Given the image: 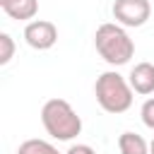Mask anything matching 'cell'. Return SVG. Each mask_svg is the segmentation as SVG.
<instances>
[{
	"label": "cell",
	"mask_w": 154,
	"mask_h": 154,
	"mask_svg": "<svg viewBox=\"0 0 154 154\" xmlns=\"http://www.w3.org/2000/svg\"><path fill=\"white\" fill-rule=\"evenodd\" d=\"M41 123L53 140L70 142L82 132V118L65 99H48L41 108Z\"/></svg>",
	"instance_id": "cell-1"
},
{
	"label": "cell",
	"mask_w": 154,
	"mask_h": 154,
	"mask_svg": "<svg viewBox=\"0 0 154 154\" xmlns=\"http://www.w3.org/2000/svg\"><path fill=\"white\" fill-rule=\"evenodd\" d=\"M94 46L99 51V55L108 63V65H125L130 63V58L135 55V43L128 36V31L120 24L106 22L96 29L94 34Z\"/></svg>",
	"instance_id": "cell-2"
},
{
	"label": "cell",
	"mask_w": 154,
	"mask_h": 154,
	"mask_svg": "<svg viewBox=\"0 0 154 154\" xmlns=\"http://www.w3.org/2000/svg\"><path fill=\"white\" fill-rule=\"evenodd\" d=\"M94 94L99 106L106 113H125L132 106V87L130 82H125L123 75H118L116 70L101 72L96 77L94 84Z\"/></svg>",
	"instance_id": "cell-3"
},
{
	"label": "cell",
	"mask_w": 154,
	"mask_h": 154,
	"mask_svg": "<svg viewBox=\"0 0 154 154\" xmlns=\"http://www.w3.org/2000/svg\"><path fill=\"white\" fill-rule=\"evenodd\" d=\"M152 14L149 0H116L113 17L120 26H142Z\"/></svg>",
	"instance_id": "cell-4"
},
{
	"label": "cell",
	"mask_w": 154,
	"mask_h": 154,
	"mask_svg": "<svg viewBox=\"0 0 154 154\" xmlns=\"http://www.w3.org/2000/svg\"><path fill=\"white\" fill-rule=\"evenodd\" d=\"M24 41L36 51H48L58 41V29L48 19H31L24 26Z\"/></svg>",
	"instance_id": "cell-5"
},
{
	"label": "cell",
	"mask_w": 154,
	"mask_h": 154,
	"mask_svg": "<svg viewBox=\"0 0 154 154\" xmlns=\"http://www.w3.org/2000/svg\"><path fill=\"white\" fill-rule=\"evenodd\" d=\"M130 87L137 94H152L154 91V65L152 63H137L130 72Z\"/></svg>",
	"instance_id": "cell-6"
},
{
	"label": "cell",
	"mask_w": 154,
	"mask_h": 154,
	"mask_svg": "<svg viewBox=\"0 0 154 154\" xmlns=\"http://www.w3.org/2000/svg\"><path fill=\"white\" fill-rule=\"evenodd\" d=\"M0 7L12 19H34L38 12V0H0Z\"/></svg>",
	"instance_id": "cell-7"
},
{
	"label": "cell",
	"mask_w": 154,
	"mask_h": 154,
	"mask_svg": "<svg viewBox=\"0 0 154 154\" xmlns=\"http://www.w3.org/2000/svg\"><path fill=\"white\" fill-rule=\"evenodd\" d=\"M118 149H120V154H149L147 140L137 132H123L118 137Z\"/></svg>",
	"instance_id": "cell-8"
},
{
	"label": "cell",
	"mask_w": 154,
	"mask_h": 154,
	"mask_svg": "<svg viewBox=\"0 0 154 154\" xmlns=\"http://www.w3.org/2000/svg\"><path fill=\"white\" fill-rule=\"evenodd\" d=\"M17 154H60V152L46 140H26L19 144Z\"/></svg>",
	"instance_id": "cell-9"
},
{
	"label": "cell",
	"mask_w": 154,
	"mask_h": 154,
	"mask_svg": "<svg viewBox=\"0 0 154 154\" xmlns=\"http://www.w3.org/2000/svg\"><path fill=\"white\" fill-rule=\"evenodd\" d=\"M12 55H14V41L10 34L2 31L0 34V65H7L12 60Z\"/></svg>",
	"instance_id": "cell-10"
},
{
	"label": "cell",
	"mask_w": 154,
	"mask_h": 154,
	"mask_svg": "<svg viewBox=\"0 0 154 154\" xmlns=\"http://www.w3.org/2000/svg\"><path fill=\"white\" fill-rule=\"evenodd\" d=\"M142 123L149 128V130H154V99H147L144 103H142Z\"/></svg>",
	"instance_id": "cell-11"
},
{
	"label": "cell",
	"mask_w": 154,
	"mask_h": 154,
	"mask_svg": "<svg viewBox=\"0 0 154 154\" xmlns=\"http://www.w3.org/2000/svg\"><path fill=\"white\" fill-rule=\"evenodd\" d=\"M65 154H96V152H94L89 144H72Z\"/></svg>",
	"instance_id": "cell-12"
},
{
	"label": "cell",
	"mask_w": 154,
	"mask_h": 154,
	"mask_svg": "<svg viewBox=\"0 0 154 154\" xmlns=\"http://www.w3.org/2000/svg\"><path fill=\"white\" fill-rule=\"evenodd\" d=\"M149 154H154V137H152V142H149Z\"/></svg>",
	"instance_id": "cell-13"
}]
</instances>
